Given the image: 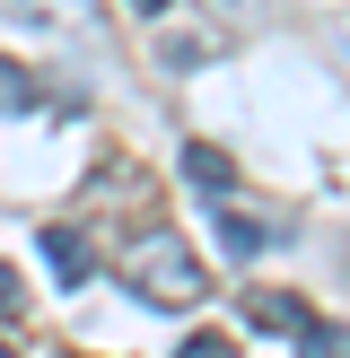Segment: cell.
<instances>
[{"instance_id": "277c9868", "label": "cell", "mask_w": 350, "mask_h": 358, "mask_svg": "<svg viewBox=\"0 0 350 358\" xmlns=\"http://www.w3.org/2000/svg\"><path fill=\"white\" fill-rule=\"evenodd\" d=\"M219 245H227L237 262H254L262 245H272V219H254V210H219Z\"/></svg>"}, {"instance_id": "9c48e42d", "label": "cell", "mask_w": 350, "mask_h": 358, "mask_svg": "<svg viewBox=\"0 0 350 358\" xmlns=\"http://www.w3.org/2000/svg\"><path fill=\"white\" fill-rule=\"evenodd\" d=\"M9 315H27V280H18L9 262H0V324H9Z\"/></svg>"}, {"instance_id": "3957f363", "label": "cell", "mask_w": 350, "mask_h": 358, "mask_svg": "<svg viewBox=\"0 0 350 358\" xmlns=\"http://www.w3.org/2000/svg\"><path fill=\"white\" fill-rule=\"evenodd\" d=\"M245 324H262V332H298V324H307V297H289V289H254V297H245Z\"/></svg>"}, {"instance_id": "8992f818", "label": "cell", "mask_w": 350, "mask_h": 358, "mask_svg": "<svg viewBox=\"0 0 350 358\" xmlns=\"http://www.w3.org/2000/svg\"><path fill=\"white\" fill-rule=\"evenodd\" d=\"M184 175H192L202 192H227V184H237V166H227V149H210V140H184Z\"/></svg>"}, {"instance_id": "7a4b0ae2", "label": "cell", "mask_w": 350, "mask_h": 358, "mask_svg": "<svg viewBox=\"0 0 350 358\" xmlns=\"http://www.w3.org/2000/svg\"><path fill=\"white\" fill-rule=\"evenodd\" d=\"M35 245H44V262H52V280H62V289H79V280L97 271V245H88L79 227H44Z\"/></svg>"}, {"instance_id": "6da1fadb", "label": "cell", "mask_w": 350, "mask_h": 358, "mask_svg": "<svg viewBox=\"0 0 350 358\" xmlns=\"http://www.w3.org/2000/svg\"><path fill=\"white\" fill-rule=\"evenodd\" d=\"M122 289H132L140 306H192V297L210 289V271L192 262V245H184V236L149 227V236L122 245Z\"/></svg>"}, {"instance_id": "8fae6325", "label": "cell", "mask_w": 350, "mask_h": 358, "mask_svg": "<svg viewBox=\"0 0 350 358\" xmlns=\"http://www.w3.org/2000/svg\"><path fill=\"white\" fill-rule=\"evenodd\" d=\"M210 9H219L227 27H245V17H262V0H210Z\"/></svg>"}, {"instance_id": "5b68a950", "label": "cell", "mask_w": 350, "mask_h": 358, "mask_svg": "<svg viewBox=\"0 0 350 358\" xmlns=\"http://www.w3.org/2000/svg\"><path fill=\"white\" fill-rule=\"evenodd\" d=\"M9 17H35V27H88L97 0H0Z\"/></svg>"}, {"instance_id": "7c38bea8", "label": "cell", "mask_w": 350, "mask_h": 358, "mask_svg": "<svg viewBox=\"0 0 350 358\" xmlns=\"http://www.w3.org/2000/svg\"><path fill=\"white\" fill-rule=\"evenodd\" d=\"M132 9H140V17H158V9H167V0H132Z\"/></svg>"}, {"instance_id": "4fadbf2b", "label": "cell", "mask_w": 350, "mask_h": 358, "mask_svg": "<svg viewBox=\"0 0 350 358\" xmlns=\"http://www.w3.org/2000/svg\"><path fill=\"white\" fill-rule=\"evenodd\" d=\"M0 358H9V341H0Z\"/></svg>"}, {"instance_id": "30bf717a", "label": "cell", "mask_w": 350, "mask_h": 358, "mask_svg": "<svg viewBox=\"0 0 350 358\" xmlns=\"http://www.w3.org/2000/svg\"><path fill=\"white\" fill-rule=\"evenodd\" d=\"M175 358H237V350H227V332H192V341L175 350Z\"/></svg>"}, {"instance_id": "ba28073f", "label": "cell", "mask_w": 350, "mask_h": 358, "mask_svg": "<svg viewBox=\"0 0 350 358\" xmlns=\"http://www.w3.org/2000/svg\"><path fill=\"white\" fill-rule=\"evenodd\" d=\"M0 105H35V79L18 62H0Z\"/></svg>"}, {"instance_id": "52a82bcc", "label": "cell", "mask_w": 350, "mask_h": 358, "mask_svg": "<svg viewBox=\"0 0 350 358\" xmlns=\"http://www.w3.org/2000/svg\"><path fill=\"white\" fill-rule=\"evenodd\" d=\"M298 358H350V332H342V324H315V315H307V324H298Z\"/></svg>"}]
</instances>
